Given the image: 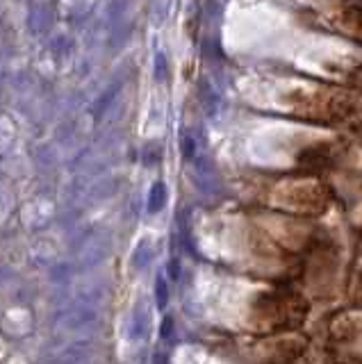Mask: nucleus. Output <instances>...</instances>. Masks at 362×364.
<instances>
[{"label": "nucleus", "instance_id": "obj_1", "mask_svg": "<svg viewBox=\"0 0 362 364\" xmlns=\"http://www.w3.org/2000/svg\"><path fill=\"white\" fill-rule=\"evenodd\" d=\"M289 107L305 118H314V121H326V123H344L356 118L358 114V100L351 94L326 87L292 91Z\"/></svg>", "mask_w": 362, "mask_h": 364}, {"label": "nucleus", "instance_id": "obj_3", "mask_svg": "<svg viewBox=\"0 0 362 364\" xmlns=\"http://www.w3.org/2000/svg\"><path fill=\"white\" fill-rule=\"evenodd\" d=\"M330 189L316 178H294L278 182L271 203L298 216H316L330 207Z\"/></svg>", "mask_w": 362, "mask_h": 364}, {"label": "nucleus", "instance_id": "obj_4", "mask_svg": "<svg viewBox=\"0 0 362 364\" xmlns=\"http://www.w3.org/2000/svg\"><path fill=\"white\" fill-rule=\"evenodd\" d=\"M323 16L333 30L362 41V0H330Z\"/></svg>", "mask_w": 362, "mask_h": 364}, {"label": "nucleus", "instance_id": "obj_2", "mask_svg": "<svg viewBox=\"0 0 362 364\" xmlns=\"http://www.w3.org/2000/svg\"><path fill=\"white\" fill-rule=\"evenodd\" d=\"M307 314V300L292 289L262 294L253 305V323L262 332L292 330Z\"/></svg>", "mask_w": 362, "mask_h": 364}, {"label": "nucleus", "instance_id": "obj_5", "mask_svg": "<svg viewBox=\"0 0 362 364\" xmlns=\"http://www.w3.org/2000/svg\"><path fill=\"white\" fill-rule=\"evenodd\" d=\"M351 296L353 300L362 307V271L356 276V280H353V287H351Z\"/></svg>", "mask_w": 362, "mask_h": 364}]
</instances>
